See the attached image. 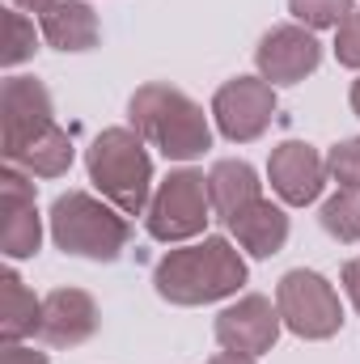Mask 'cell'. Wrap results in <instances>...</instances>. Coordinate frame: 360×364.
I'll use <instances>...</instances> for the list:
<instances>
[{
	"label": "cell",
	"mask_w": 360,
	"mask_h": 364,
	"mask_svg": "<svg viewBox=\"0 0 360 364\" xmlns=\"http://www.w3.org/2000/svg\"><path fill=\"white\" fill-rule=\"evenodd\" d=\"M153 284L174 305H203V301H216V296L238 292L246 284V263L238 259V250L225 237H208L199 246L170 250L157 263Z\"/></svg>",
	"instance_id": "6da1fadb"
},
{
	"label": "cell",
	"mask_w": 360,
	"mask_h": 364,
	"mask_svg": "<svg viewBox=\"0 0 360 364\" xmlns=\"http://www.w3.org/2000/svg\"><path fill=\"white\" fill-rule=\"evenodd\" d=\"M132 123L144 140H153L174 161H191L212 144L203 110L170 85H144L132 97Z\"/></svg>",
	"instance_id": "7a4b0ae2"
},
{
	"label": "cell",
	"mask_w": 360,
	"mask_h": 364,
	"mask_svg": "<svg viewBox=\"0 0 360 364\" xmlns=\"http://www.w3.org/2000/svg\"><path fill=\"white\" fill-rule=\"evenodd\" d=\"M90 178L119 212L136 216L149 203V182H153V161H149L140 136L127 127L102 132L90 149Z\"/></svg>",
	"instance_id": "3957f363"
},
{
	"label": "cell",
	"mask_w": 360,
	"mask_h": 364,
	"mask_svg": "<svg viewBox=\"0 0 360 364\" xmlns=\"http://www.w3.org/2000/svg\"><path fill=\"white\" fill-rule=\"evenodd\" d=\"M51 237L68 255H85V259L110 263L127 246V220L115 216L106 203L90 199L85 191H68L51 208Z\"/></svg>",
	"instance_id": "277c9868"
},
{
	"label": "cell",
	"mask_w": 360,
	"mask_h": 364,
	"mask_svg": "<svg viewBox=\"0 0 360 364\" xmlns=\"http://www.w3.org/2000/svg\"><path fill=\"white\" fill-rule=\"evenodd\" d=\"M275 309L284 318L288 331H297L301 339H331L344 322L339 296L335 288L318 272H288L275 288Z\"/></svg>",
	"instance_id": "5b68a950"
},
{
	"label": "cell",
	"mask_w": 360,
	"mask_h": 364,
	"mask_svg": "<svg viewBox=\"0 0 360 364\" xmlns=\"http://www.w3.org/2000/svg\"><path fill=\"white\" fill-rule=\"evenodd\" d=\"M208 212H212V199H208V178L179 170L162 182L157 199L149 203V233L157 242H182V237H195L203 225H208Z\"/></svg>",
	"instance_id": "8992f818"
},
{
	"label": "cell",
	"mask_w": 360,
	"mask_h": 364,
	"mask_svg": "<svg viewBox=\"0 0 360 364\" xmlns=\"http://www.w3.org/2000/svg\"><path fill=\"white\" fill-rule=\"evenodd\" d=\"M51 97L34 77L4 81V157L17 161L34 140L51 132Z\"/></svg>",
	"instance_id": "52a82bcc"
},
{
	"label": "cell",
	"mask_w": 360,
	"mask_h": 364,
	"mask_svg": "<svg viewBox=\"0 0 360 364\" xmlns=\"http://www.w3.org/2000/svg\"><path fill=\"white\" fill-rule=\"evenodd\" d=\"M212 114H216V123H221V132L229 140H255V136H263L271 114H275L271 81H255V77L229 81L225 90L216 93Z\"/></svg>",
	"instance_id": "ba28073f"
},
{
	"label": "cell",
	"mask_w": 360,
	"mask_h": 364,
	"mask_svg": "<svg viewBox=\"0 0 360 364\" xmlns=\"http://www.w3.org/2000/svg\"><path fill=\"white\" fill-rule=\"evenodd\" d=\"M322 60V47L309 30L301 26H280L259 43V73L271 85H292L301 77H309Z\"/></svg>",
	"instance_id": "9c48e42d"
},
{
	"label": "cell",
	"mask_w": 360,
	"mask_h": 364,
	"mask_svg": "<svg viewBox=\"0 0 360 364\" xmlns=\"http://www.w3.org/2000/svg\"><path fill=\"white\" fill-rule=\"evenodd\" d=\"M275 335H280V309H271V301L263 296H246L216 318V339L225 352L259 356L275 343Z\"/></svg>",
	"instance_id": "30bf717a"
},
{
	"label": "cell",
	"mask_w": 360,
	"mask_h": 364,
	"mask_svg": "<svg viewBox=\"0 0 360 364\" xmlns=\"http://www.w3.org/2000/svg\"><path fill=\"white\" fill-rule=\"evenodd\" d=\"M271 186H275V195L284 199V203H314L318 199V191H322V182H327V161L309 149V144H297V140H288V144H280L275 153H271Z\"/></svg>",
	"instance_id": "8fae6325"
},
{
	"label": "cell",
	"mask_w": 360,
	"mask_h": 364,
	"mask_svg": "<svg viewBox=\"0 0 360 364\" xmlns=\"http://www.w3.org/2000/svg\"><path fill=\"white\" fill-rule=\"evenodd\" d=\"M97 326V309L85 292L77 288H60L43 301V318H38V335L55 348H73L81 339H90Z\"/></svg>",
	"instance_id": "7c38bea8"
},
{
	"label": "cell",
	"mask_w": 360,
	"mask_h": 364,
	"mask_svg": "<svg viewBox=\"0 0 360 364\" xmlns=\"http://www.w3.org/2000/svg\"><path fill=\"white\" fill-rule=\"evenodd\" d=\"M0 242H4L9 259H30V255H38V242H43L38 212H34V191L13 170L4 174V229H0Z\"/></svg>",
	"instance_id": "4fadbf2b"
},
{
	"label": "cell",
	"mask_w": 360,
	"mask_h": 364,
	"mask_svg": "<svg viewBox=\"0 0 360 364\" xmlns=\"http://www.w3.org/2000/svg\"><path fill=\"white\" fill-rule=\"evenodd\" d=\"M208 199H212V212L229 225L238 212H246L255 199H259V178L246 161H221L212 174H208Z\"/></svg>",
	"instance_id": "5bb4252c"
},
{
	"label": "cell",
	"mask_w": 360,
	"mask_h": 364,
	"mask_svg": "<svg viewBox=\"0 0 360 364\" xmlns=\"http://www.w3.org/2000/svg\"><path fill=\"white\" fill-rule=\"evenodd\" d=\"M43 34L60 51H90L97 43V17L81 0H60L43 13Z\"/></svg>",
	"instance_id": "9a60e30c"
},
{
	"label": "cell",
	"mask_w": 360,
	"mask_h": 364,
	"mask_svg": "<svg viewBox=\"0 0 360 364\" xmlns=\"http://www.w3.org/2000/svg\"><path fill=\"white\" fill-rule=\"evenodd\" d=\"M229 229L238 233V242H242L250 255L268 259V255H275V250L284 246V237H288V216H284L280 208H271L268 199H255L246 212H238V216L229 220Z\"/></svg>",
	"instance_id": "2e32d148"
},
{
	"label": "cell",
	"mask_w": 360,
	"mask_h": 364,
	"mask_svg": "<svg viewBox=\"0 0 360 364\" xmlns=\"http://www.w3.org/2000/svg\"><path fill=\"white\" fill-rule=\"evenodd\" d=\"M0 296H4V301H0V331H4L9 343H17L21 335L38 331L43 305L26 292V284H21L13 272H4V279H0Z\"/></svg>",
	"instance_id": "e0dca14e"
},
{
	"label": "cell",
	"mask_w": 360,
	"mask_h": 364,
	"mask_svg": "<svg viewBox=\"0 0 360 364\" xmlns=\"http://www.w3.org/2000/svg\"><path fill=\"white\" fill-rule=\"evenodd\" d=\"M13 166H26L30 174H43V178H55V174H64L68 166H73V140L60 132V127H51L43 140H34Z\"/></svg>",
	"instance_id": "ac0fdd59"
},
{
	"label": "cell",
	"mask_w": 360,
	"mask_h": 364,
	"mask_svg": "<svg viewBox=\"0 0 360 364\" xmlns=\"http://www.w3.org/2000/svg\"><path fill=\"white\" fill-rule=\"evenodd\" d=\"M322 229L339 242L360 237V186H344L327 208H322Z\"/></svg>",
	"instance_id": "d6986e66"
},
{
	"label": "cell",
	"mask_w": 360,
	"mask_h": 364,
	"mask_svg": "<svg viewBox=\"0 0 360 364\" xmlns=\"http://www.w3.org/2000/svg\"><path fill=\"white\" fill-rule=\"evenodd\" d=\"M288 9H292V17L297 21H305V26H314V30H322V26H344V17H352L356 9H352V0H288Z\"/></svg>",
	"instance_id": "ffe728a7"
},
{
	"label": "cell",
	"mask_w": 360,
	"mask_h": 364,
	"mask_svg": "<svg viewBox=\"0 0 360 364\" xmlns=\"http://www.w3.org/2000/svg\"><path fill=\"white\" fill-rule=\"evenodd\" d=\"M34 51V26L21 17V13H4V64L13 68V64H21L26 55Z\"/></svg>",
	"instance_id": "44dd1931"
},
{
	"label": "cell",
	"mask_w": 360,
	"mask_h": 364,
	"mask_svg": "<svg viewBox=\"0 0 360 364\" xmlns=\"http://www.w3.org/2000/svg\"><path fill=\"white\" fill-rule=\"evenodd\" d=\"M331 174L335 182H344V186H360V140H344V144H335V153H331Z\"/></svg>",
	"instance_id": "7402d4cb"
},
{
	"label": "cell",
	"mask_w": 360,
	"mask_h": 364,
	"mask_svg": "<svg viewBox=\"0 0 360 364\" xmlns=\"http://www.w3.org/2000/svg\"><path fill=\"white\" fill-rule=\"evenodd\" d=\"M335 55H339V64L360 68V13L344 17V26H339V38H335Z\"/></svg>",
	"instance_id": "603a6c76"
},
{
	"label": "cell",
	"mask_w": 360,
	"mask_h": 364,
	"mask_svg": "<svg viewBox=\"0 0 360 364\" xmlns=\"http://www.w3.org/2000/svg\"><path fill=\"white\" fill-rule=\"evenodd\" d=\"M4 364H47L38 352H26V348H17V343H9L4 348Z\"/></svg>",
	"instance_id": "cb8c5ba5"
},
{
	"label": "cell",
	"mask_w": 360,
	"mask_h": 364,
	"mask_svg": "<svg viewBox=\"0 0 360 364\" xmlns=\"http://www.w3.org/2000/svg\"><path fill=\"white\" fill-rule=\"evenodd\" d=\"M344 288H348L352 305L360 309V263H348V267H344Z\"/></svg>",
	"instance_id": "d4e9b609"
},
{
	"label": "cell",
	"mask_w": 360,
	"mask_h": 364,
	"mask_svg": "<svg viewBox=\"0 0 360 364\" xmlns=\"http://www.w3.org/2000/svg\"><path fill=\"white\" fill-rule=\"evenodd\" d=\"M212 364H255V356H246V352H225V356H212Z\"/></svg>",
	"instance_id": "484cf974"
},
{
	"label": "cell",
	"mask_w": 360,
	"mask_h": 364,
	"mask_svg": "<svg viewBox=\"0 0 360 364\" xmlns=\"http://www.w3.org/2000/svg\"><path fill=\"white\" fill-rule=\"evenodd\" d=\"M21 9H34V13H47L51 4H60V0H17Z\"/></svg>",
	"instance_id": "4316f807"
},
{
	"label": "cell",
	"mask_w": 360,
	"mask_h": 364,
	"mask_svg": "<svg viewBox=\"0 0 360 364\" xmlns=\"http://www.w3.org/2000/svg\"><path fill=\"white\" fill-rule=\"evenodd\" d=\"M352 110H356V114H360V81H356V85H352Z\"/></svg>",
	"instance_id": "83f0119b"
}]
</instances>
